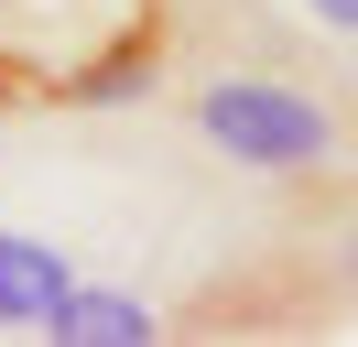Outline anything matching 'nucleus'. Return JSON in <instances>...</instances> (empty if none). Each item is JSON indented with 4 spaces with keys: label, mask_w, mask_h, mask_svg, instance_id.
Returning <instances> with one entry per match:
<instances>
[{
    "label": "nucleus",
    "mask_w": 358,
    "mask_h": 347,
    "mask_svg": "<svg viewBox=\"0 0 358 347\" xmlns=\"http://www.w3.org/2000/svg\"><path fill=\"white\" fill-rule=\"evenodd\" d=\"M196 130L250 174H326L348 152L336 108L315 87H282V76H206L196 87Z\"/></svg>",
    "instance_id": "obj_1"
},
{
    "label": "nucleus",
    "mask_w": 358,
    "mask_h": 347,
    "mask_svg": "<svg viewBox=\"0 0 358 347\" xmlns=\"http://www.w3.org/2000/svg\"><path fill=\"white\" fill-rule=\"evenodd\" d=\"M131 33H163V0H0V98H55Z\"/></svg>",
    "instance_id": "obj_2"
},
{
    "label": "nucleus",
    "mask_w": 358,
    "mask_h": 347,
    "mask_svg": "<svg viewBox=\"0 0 358 347\" xmlns=\"http://www.w3.org/2000/svg\"><path fill=\"white\" fill-rule=\"evenodd\" d=\"M66 293H76V282H66V260H55L44 239L0 228V325H22V337H44V315H55Z\"/></svg>",
    "instance_id": "obj_3"
},
{
    "label": "nucleus",
    "mask_w": 358,
    "mask_h": 347,
    "mask_svg": "<svg viewBox=\"0 0 358 347\" xmlns=\"http://www.w3.org/2000/svg\"><path fill=\"white\" fill-rule=\"evenodd\" d=\"M152 76H163V33H131V43H109V55H87L66 87H55V108H120V98H152Z\"/></svg>",
    "instance_id": "obj_4"
},
{
    "label": "nucleus",
    "mask_w": 358,
    "mask_h": 347,
    "mask_svg": "<svg viewBox=\"0 0 358 347\" xmlns=\"http://www.w3.org/2000/svg\"><path fill=\"white\" fill-rule=\"evenodd\" d=\"M44 337L55 347H152L163 325H152V304H131V293H66L44 315Z\"/></svg>",
    "instance_id": "obj_5"
},
{
    "label": "nucleus",
    "mask_w": 358,
    "mask_h": 347,
    "mask_svg": "<svg viewBox=\"0 0 358 347\" xmlns=\"http://www.w3.org/2000/svg\"><path fill=\"white\" fill-rule=\"evenodd\" d=\"M304 11L326 22V33H348V43H358V0H304Z\"/></svg>",
    "instance_id": "obj_6"
},
{
    "label": "nucleus",
    "mask_w": 358,
    "mask_h": 347,
    "mask_svg": "<svg viewBox=\"0 0 358 347\" xmlns=\"http://www.w3.org/2000/svg\"><path fill=\"white\" fill-rule=\"evenodd\" d=\"M336 271H348V293H358V228H348V239H336Z\"/></svg>",
    "instance_id": "obj_7"
}]
</instances>
